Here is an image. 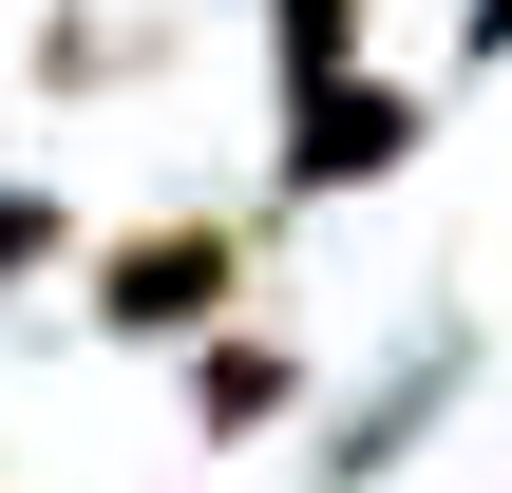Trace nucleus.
<instances>
[{"label":"nucleus","instance_id":"obj_5","mask_svg":"<svg viewBox=\"0 0 512 493\" xmlns=\"http://www.w3.org/2000/svg\"><path fill=\"white\" fill-rule=\"evenodd\" d=\"M57 247H76V228H57V190H0V285H38Z\"/></svg>","mask_w":512,"mask_h":493},{"label":"nucleus","instance_id":"obj_1","mask_svg":"<svg viewBox=\"0 0 512 493\" xmlns=\"http://www.w3.org/2000/svg\"><path fill=\"white\" fill-rule=\"evenodd\" d=\"M228 304H247V228L228 209H152V228L95 247V323L114 342H209Z\"/></svg>","mask_w":512,"mask_h":493},{"label":"nucleus","instance_id":"obj_2","mask_svg":"<svg viewBox=\"0 0 512 493\" xmlns=\"http://www.w3.org/2000/svg\"><path fill=\"white\" fill-rule=\"evenodd\" d=\"M418 152V95L399 76H304V133H285V190H361Z\"/></svg>","mask_w":512,"mask_h":493},{"label":"nucleus","instance_id":"obj_4","mask_svg":"<svg viewBox=\"0 0 512 493\" xmlns=\"http://www.w3.org/2000/svg\"><path fill=\"white\" fill-rule=\"evenodd\" d=\"M266 38H285V95H304V76H342V38H361V0H266Z\"/></svg>","mask_w":512,"mask_h":493},{"label":"nucleus","instance_id":"obj_3","mask_svg":"<svg viewBox=\"0 0 512 493\" xmlns=\"http://www.w3.org/2000/svg\"><path fill=\"white\" fill-rule=\"evenodd\" d=\"M285 418V342H190V437H247Z\"/></svg>","mask_w":512,"mask_h":493}]
</instances>
